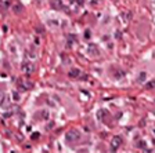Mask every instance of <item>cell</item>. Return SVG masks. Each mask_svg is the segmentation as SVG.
I'll list each match as a JSON object with an SVG mask.
<instances>
[{
    "instance_id": "30bf717a",
    "label": "cell",
    "mask_w": 155,
    "mask_h": 153,
    "mask_svg": "<svg viewBox=\"0 0 155 153\" xmlns=\"http://www.w3.org/2000/svg\"><path fill=\"white\" fill-rule=\"evenodd\" d=\"M40 137V134H39V132H33V134H32V139H38V138Z\"/></svg>"
},
{
    "instance_id": "8992f818",
    "label": "cell",
    "mask_w": 155,
    "mask_h": 153,
    "mask_svg": "<svg viewBox=\"0 0 155 153\" xmlns=\"http://www.w3.org/2000/svg\"><path fill=\"white\" fill-rule=\"evenodd\" d=\"M22 4H14L13 6V11L16 13V14H22Z\"/></svg>"
},
{
    "instance_id": "3957f363",
    "label": "cell",
    "mask_w": 155,
    "mask_h": 153,
    "mask_svg": "<svg viewBox=\"0 0 155 153\" xmlns=\"http://www.w3.org/2000/svg\"><path fill=\"white\" fill-rule=\"evenodd\" d=\"M10 106V97L4 92H0V108H8Z\"/></svg>"
},
{
    "instance_id": "7c38bea8",
    "label": "cell",
    "mask_w": 155,
    "mask_h": 153,
    "mask_svg": "<svg viewBox=\"0 0 155 153\" xmlns=\"http://www.w3.org/2000/svg\"><path fill=\"white\" fill-rule=\"evenodd\" d=\"M85 1L86 0H76V3L79 4V6H82V4H85Z\"/></svg>"
},
{
    "instance_id": "6da1fadb",
    "label": "cell",
    "mask_w": 155,
    "mask_h": 153,
    "mask_svg": "<svg viewBox=\"0 0 155 153\" xmlns=\"http://www.w3.org/2000/svg\"><path fill=\"white\" fill-rule=\"evenodd\" d=\"M79 138H80V134H79V131L78 130H69L67 134H65V139H67V142H76L79 141Z\"/></svg>"
},
{
    "instance_id": "52a82bcc",
    "label": "cell",
    "mask_w": 155,
    "mask_h": 153,
    "mask_svg": "<svg viewBox=\"0 0 155 153\" xmlns=\"http://www.w3.org/2000/svg\"><path fill=\"white\" fill-rule=\"evenodd\" d=\"M69 77H79L80 76V70L79 69H72V70H69Z\"/></svg>"
},
{
    "instance_id": "8fae6325",
    "label": "cell",
    "mask_w": 155,
    "mask_h": 153,
    "mask_svg": "<svg viewBox=\"0 0 155 153\" xmlns=\"http://www.w3.org/2000/svg\"><path fill=\"white\" fill-rule=\"evenodd\" d=\"M143 79H146V73H140V77H139V80L141 82Z\"/></svg>"
},
{
    "instance_id": "ba28073f",
    "label": "cell",
    "mask_w": 155,
    "mask_h": 153,
    "mask_svg": "<svg viewBox=\"0 0 155 153\" xmlns=\"http://www.w3.org/2000/svg\"><path fill=\"white\" fill-rule=\"evenodd\" d=\"M87 48H89V53L94 54V55H97V54H98V50H97V46H96V44H90Z\"/></svg>"
},
{
    "instance_id": "5bb4252c",
    "label": "cell",
    "mask_w": 155,
    "mask_h": 153,
    "mask_svg": "<svg viewBox=\"0 0 155 153\" xmlns=\"http://www.w3.org/2000/svg\"><path fill=\"white\" fill-rule=\"evenodd\" d=\"M1 4H3V1H1V0H0V8H1Z\"/></svg>"
},
{
    "instance_id": "9c48e42d",
    "label": "cell",
    "mask_w": 155,
    "mask_h": 153,
    "mask_svg": "<svg viewBox=\"0 0 155 153\" xmlns=\"http://www.w3.org/2000/svg\"><path fill=\"white\" fill-rule=\"evenodd\" d=\"M146 88H155V80H151V82H148L147 84H146Z\"/></svg>"
},
{
    "instance_id": "7a4b0ae2",
    "label": "cell",
    "mask_w": 155,
    "mask_h": 153,
    "mask_svg": "<svg viewBox=\"0 0 155 153\" xmlns=\"http://www.w3.org/2000/svg\"><path fill=\"white\" fill-rule=\"evenodd\" d=\"M21 69H22V72L25 75H32L33 70H35V66H33V63H31V62H24L22 65H21Z\"/></svg>"
},
{
    "instance_id": "277c9868",
    "label": "cell",
    "mask_w": 155,
    "mask_h": 153,
    "mask_svg": "<svg viewBox=\"0 0 155 153\" xmlns=\"http://www.w3.org/2000/svg\"><path fill=\"white\" fill-rule=\"evenodd\" d=\"M121 145H122V137L116 135V137H114L111 139V148H112V150H116Z\"/></svg>"
},
{
    "instance_id": "4fadbf2b",
    "label": "cell",
    "mask_w": 155,
    "mask_h": 153,
    "mask_svg": "<svg viewBox=\"0 0 155 153\" xmlns=\"http://www.w3.org/2000/svg\"><path fill=\"white\" fill-rule=\"evenodd\" d=\"M85 36H86V39L90 37V31H86V32H85Z\"/></svg>"
},
{
    "instance_id": "5b68a950",
    "label": "cell",
    "mask_w": 155,
    "mask_h": 153,
    "mask_svg": "<svg viewBox=\"0 0 155 153\" xmlns=\"http://www.w3.org/2000/svg\"><path fill=\"white\" fill-rule=\"evenodd\" d=\"M20 87L22 88V90H31L32 87H33V84H32L31 82H22V83H20Z\"/></svg>"
}]
</instances>
